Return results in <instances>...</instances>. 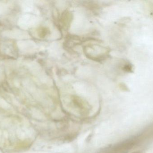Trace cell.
Returning a JSON list of instances; mask_svg holds the SVG:
<instances>
[{
	"label": "cell",
	"instance_id": "cell-1",
	"mask_svg": "<svg viewBox=\"0 0 153 153\" xmlns=\"http://www.w3.org/2000/svg\"><path fill=\"white\" fill-rule=\"evenodd\" d=\"M72 19V15L69 12L65 11L63 13L62 17V24L66 28L70 26Z\"/></svg>",
	"mask_w": 153,
	"mask_h": 153
},
{
	"label": "cell",
	"instance_id": "cell-3",
	"mask_svg": "<svg viewBox=\"0 0 153 153\" xmlns=\"http://www.w3.org/2000/svg\"><path fill=\"white\" fill-rule=\"evenodd\" d=\"M40 31V36L41 37H44L48 34V30L45 28H41Z\"/></svg>",
	"mask_w": 153,
	"mask_h": 153
},
{
	"label": "cell",
	"instance_id": "cell-4",
	"mask_svg": "<svg viewBox=\"0 0 153 153\" xmlns=\"http://www.w3.org/2000/svg\"><path fill=\"white\" fill-rule=\"evenodd\" d=\"M133 153H141L140 152H134Z\"/></svg>",
	"mask_w": 153,
	"mask_h": 153
},
{
	"label": "cell",
	"instance_id": "cell-2",
	"mask_svg": "<svg viewBox=\"0 0 153 153\" xmlns=\"http://www.w3.org/2000/svg\"><path fill=\"white\" fill-rule=\"evenodd\" d=\"M123 70L126 72H132L133 67L130 63H126L123 66Z\"/></svg>",
	"mask_w": 153,
	"mask_h": 153
}]
</instances>
